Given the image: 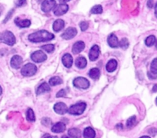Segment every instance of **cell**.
Segmentation results:
<instances>
[{"label": "cell", "mask_w": 157, "mask_h": 138, "mask_svg": "<svg viewBox=\"0 0 157 138\" xmlns=\"http://www.w3.org/2000/svg\"><path fill=\"white\" fill-rule=\"evenodd\" d=\"M61 138H71V137H69V136H66V135H64V136H62V137Z\"/></svg>", "instance_id": "45"}, {"label": "cell", "mask_w": 157, "mask_h": 138, "mask_svg": "<svg viewBox=\"0 0 157 138\" xmlns=\"http://www.w3.org/2000/svg\"><path fill=\"white\" fill-rule=\"evenodd\" d=\"M152 91L153 92H157V84H155L152 87Z\"/></svg>", "instance_id": "41"}, {"label": "cell", "mask_w": 157, "mask_h": 138, "mask_svg": "<svg viewBox=\"0 0 157 138\" xmlns=\"http://www.w3.org/2000/svg\"><path fill=\"white\" fill-rule=\"evenodd\" d=\"M26 117L27 120L30 122H34L35 120V115H34V111L31 108H28L26 112Z\"/></svg>", "instance_id": "26"}, {"label": "cell", "mask_w": 157, "mask_h": 138, "mask_svg": "<svg viewBox=\"0 0 157 138\" xmlns=\"http://www.w3.org/2000/svg\"><path fill=\"white\" fill-rule=\"evenodd\" d=\"M155 15L157 18V3L155 4Z\"/></svg>", "instance_id": "43"}, {"label": "cell", "mask_w": 157, "mask_h": 138, "mask_svg": "<svg viewBox=\"0 0 157 138\" xmlns=\"http://www.w3.org/2000/svg\"><path fill=\"white\" fill-rule=\"evenodd\" d=\"M85 48V44L84 42L82 41H78L77 42H75L72 47V52L74 53V54H77L78 53L81 52L83 49Z\"/></svg>", "instance_id": "13"}, {"label": "cell", "mask_w": 157, "mask_h": 138, "mask_svg": "<svg viewBox=\"0 0 157 138\" xmlns=\"http://www.w3.org/2000/svg\"><path fill=\"white\" fill-rule=\"evenodd\" d=\"M140 138H150V137H149V136H141Z\"/></svg>", "instance_id": "46"}, {"label": "cell", "mask_w": 157, "mask_h": 138, "mask_svg": "<svg viewBox=\"0 0 157 138\" xmlns=\"http://www.w3.org/2000/svg\"><path fill=\"white\" fill-rule=\"evenodd\" d=\"M41 49L44 50L45 51H47V53H51L54 51V44H45V45H43L41 46Z\"/></svg>", "instance_id": "31"}, {"label": "cell", "mask_w": 157, "mask_h": 138, "mask_svg": "<svg viewBox=\"0 0 157 138\" xmlns=\"http://www.w3.org/2000/svg\"><path fill=\"white\" fill-rule=\"evenodd\" d=\"M89 76L93 80L98 79L100 76V70L98 68H96V67H93V68L90 69V71H89Z\"/></svg>", "instance_id": "24"}, {"label": "cell", "mask_w": 157, "mask_h": 138, "mask_svg": "<svg viewBox=\"0 0 157 138\" xmlns=\"http://www.w3.org/2000/svg\"><path fill=\"white\" fill-rule=\"evenodd\" d=\"M99 54H100V48H99L98 45L94 44L93 46H92V48L90 50L89 58L91 61H94L98 58Z\"/></svg>", "instance_id": "11"}, {"label": "cell", "mask_w": 157, "mask_h": 138, "mask_svg": "<svg viewBox=\"0 0 157 138\" xmlns=\"http://www.w3.org/2000/svg\"><path fill=\"white\" fill-rule=\"evenodd\" d=\"M65 130H66V126L64 123H62V122L56 123L55 124L53 125L52 127H51V131L56 133H63Z\"/></svg>", "instance_id": "15"}, {"label": "cell", "mask_w": 157, "mask_h": 138, "mask_svg": "<svg viewBox=\"0 0 157 138\" xmlns=\"http://www.w3.org/2000/svg\"><path fill=\"white\" fill-rule=\"evenodd\" d=\"M153 0H148L147 6L149 8H152L153 7Z\"/></svg>", "instance_id": "38"}, {"label": "cell", "mask_w": 157, "mask_h": 138, "mask_svg": "<svg viewBox=\"0 0 157 138\" xmlns=\"http://www.w3.org/2000/svg\"><path fill=\"white\" fill-rule=\"evenodd\" d=\"M136 123V116H132V117H129V119L126 121V126L128 128H131L133 126H135V124Z\"/></svg>", "instance_id": "27"}, {"label": "cell", "mask_w": 157, "mask_h": 138, "mask_svg": "<svg viewBox=\"0 0 157 138\" xmlns=\"http://www.w3.org/2000/svg\"><path fill=\"white\" fill-rule=\"evenodd\" d=\"M69 7L67 4H59L54 8V14L56 16H61L68 11Z\"/></svg>", "instance_id": "8"}, {"label": "cell", "mask_w": 157, "mask_h": 138, "mask_svg": "<svg viewBox=\"0 0 157 138\" xmlns=\"http://www.w3.org/2000/svg\"><path fill=\"white\" fill-rule=\"evenodd\" d=\"M67 94V91H66L65 89H61L60 91H58L56 94V97H64V96Z\"/></svg>", "instance_id": "35"}, {"label": "cell", "mask_w": 157, "mask_h": 138, "mask_svg": "<svg viewBox=\"0 0 157 138\" xmlns=\"http://www.w3.org/2000/svg\"><path fill=\"white\" fill-rule=\"evenodd\" d=\"M117 67V61L115 59H110L106 64V69L108 72H113Z\"/></svg>", "instance_id": "19"}, {"label": "cell", "mask_w": 157, "mask_h": 138, "mask_svg": "<svg viewBox=\"0 0 157 138\" xmlns=\"http://www.w3.org/2000/svg\"><path fill=\"white\" fill-rule=\"evenodd\" d=\"M67 107L63 102H58L54 105V110L57 114L63 115L67 112Z\"/></svg>", "instance_id": "10"}, {"label": "cell", "mask_w": 157, "mask_h": 138, "mask_svg": "<svg viewBox=\"0 0 157 138\" xmlns=\"http://www.w3.org/2000/svg\"><path fill=\"white\" fill-rule=\"evenodd\" d=\"M148 77L150 79H155L157 78V74H155L149 71V72H148Z\"/></svg>", "instance_id": "37"}, {"label": "cell", "mask_w": 157, "mask_h": 138, "mask_svg": "<svg viewBox=\"0 0 157 138\" xmlns=\"http://www.w3.org/2000/svg\"><path fill=\"white\" fill-rule=\"evenodd\" d=\"M77 31L75 28L74 27H70V28H67L66 31H64V32L61 34V37L62 38L65 40H70L71 38H74L77 34Z\"/></svg>", "instance_id": "9"}, {"label": "cell", "mask_w": 157, "mask_h": 138, "mask_svg": "<svg viewBox=\"0 0 157 138\" xmlns=\"http://www.w3.org/2000/svg\"><path fill=\"white\" fill-rule=\"evenodd\" d=\"M103 12V8L100 5H94L90 10V13L92 14H100Z\"/></svg>", "instance_id": "29"}, {"label": "cell", "mask_w": 157, "mask_h": 138, "mask_svg": "<svg viewBox=\"0 0 157 138\" xmlns=\"http://www.w3.org/2000/svg\"><path fill=\"white\" fill-rule=\"evenodd\" d=\"M12 12H13V10H12V11H11V12H9V13H8V15H8V16L6 17V18H5V20H4V22H6L7 20H8V18H10V16H11V13H12Z\"/></svg>", "instance_id": "39"}, {"label": "cell", "mask_w": 157, "mask_h": 138, "mask_svg": "<svg viewBox=\"0 0 157 138\" xmlns=\"http://www.w3.org/2000/svg\"><path fill=\"white\" fill-rule=\"evenodd\" d=\"M2 94V87L0 86V95Z\"/></svg>", "instance_id": "44"}, {"label": "cell", "mask_w": 157, "mask_h": 138, "mask_svg": "<svg viewBox=\"0 0 157 138\" xmlns=\"http://www.w3.org/2000/svg\"><path fill=\"white\" fill-rule=\"evenodd\" d=\"M155 40L156 39H155V37L154 36V35H149V37H147V38H146L145 43H146V44L148 47H150V46L153 45V44H155Z\"/></svg>", "instance_id": "28"}, {"label": "cell", "mask_w": 157, "mask_h": 138, "mask_svg": "<svg viewBox=\"0 0 157 138\" xmlns=\"http://www.w3.org/2000/svg\"><path fill=\"white\" fill-rule=\"evenodd\" d=\"M119 46L123 49H126L129 47V41L126 38H123L121 41H119Z\"/></svg>", "instance_id": "32"}, {"label": "cell", "mask_w": 157, "mask_h": 138, "mask_svg": "<svg viewBox=\"0 0 157 138\" xmlns=\"http://www.w3.org/2000/svg\"><path fill=\"white\" fill-rule=\"evenodd\" d=\"M0 41L11 46L15 44L16 39L13 33L9 31H5L0 34Z\"/></svg>", "instance_id": "2"}, {"label": "cell", "mask_w": 157, "mask_h": 138, "mask_svg": "<svg viewBox=\"0 0 157 138\" xmlns=\"http://www.w3.org/2000/svg\"><path fill=\"white\" fill-rule=\"evenodd\" d=\"M88 26L89 24L87 21H81V22L80 23V28L82 31H86V30L87 29V28H88Z\"/></svg>", "instance_id": "33"}, {"label": "cell", "mask_w": 157, "mask_h": 138, "mask_svg": "<svg viewBox=\"0 0 157 138\" xmlns=\"http://www.w3.org/2000/svg\"><path fill=\"white\" fill-rule=\"evenodd\" d=\"M155 103H156V104H157V97H156V99H155Z\"/></svg>", "instance_id": "48"}, {"label": "cell", "mask_w": 157, "mask_h": 138, "mask_svg": "<svg viewBox=\"0 0 157 138\" xmlns=\"http://www.w3.org/2000/svg\"><path fill=\"white\" fill-rule=\"evenodd\" d=\"M64 27V21L62 19H57L53 24V30L56 32L62 30Z\"/></svg>", "instance_id": "20"}, {"label": "cell", "mask_w": 157, "mask_h": 138, "mask_svg": "<svg viewBox=\"0 0 157 138\" xmlns=\"http://www.w3.org/2000/svg\"><path fill=\"white\" fill-rule=\"evenodd\" d=\"M59 2H61V4H64V3H66V2H69V1H70V0H58Z\"/></svg>", "instance_id": "40"}, {"label": "cell", "mask_w": 157, "mask_h": 138, "mask_svg": "<svg viewBox=\"0 0 157 138\" xmlns=\"http://www.w3.org/2000/svg\"><path fill=\"white\" fill-rule=\"evenodd\" d=\"M41 123H42L44 126H48L51 124V120L50 118H47V117H44V118L41 120Z\"/></svg>", "instance_id": "34"}, {"label": "cell", "mask_w": 157, "mask_h": 138, "mask_svg": "<svg viewBox=\"0 0 157 138\" xmlns=\"http://www.w3.org/2000/svg\"><path fill=\"white\" fill-rule=\"evenodd\" d=\"M44 138H57V136H50V135H47V136H44Z\"/></svg>", "instance_id": "42"}, {"label": "cell", "mask_w": 157, "mask_h": 138, "mask_svg": "<svg viewBox=\"0 0 157 138\" xmlns=\"http://www.w3.org/2000/svg\"><path fill=\"white\" fill-rule=\"evenodd\" d=\"M83 137L84 138H94L96 136V133H95L94 130L91 127H87L83 130Z\"/></svg>", "instance_id": "22"}, {"label": "cell", "mask_w": 157, "mask_h": 138, "mask_svg": "<svg viewBox=\"0 0 157 138\" xmlns=\"http://www.w3.org/2000/svg\"><path fill=\"white\" fill-rule=\"evenodd\" d=\"M155 48H157V40H155Z\"/></svg>", "instance_id": "47"}, {"label": "cell", "mask_w": 157, "mask_h": 138, "mask_svg": "<svg viewBox=\"0 0 157 138\" xmlns=\"http://www.w3.org/2000/svg\"><path fill=\"white\" fill-rule=\"evenodd\" d=\"M51 90V88H50V86L48 85V84L46 82L42 83L39 87L37 88V90H36V94L37 95H39V94H43V93H45V92H48Z\"/></svg>", "instance_id": "18"}, {"label": "cell", "mask_w": 157, "mask_h": 138, "mask_svg": "<svg viewBox=\"0 0 157 138\" xmlns=\"http://www.w3.org/2000/svg\"><path fill=\"white\" fill-rule=\"evenodd\" d=\"M15 25L19 28H28L31 25V21L28 19H20L19 18H16L15 19Z\"/></svg>", "instance_id": "17"}, {"label": "cell", "mask_w": 157, "mask_h": 138, "mask_svg": "<svg viewBox=\"0 0 157 138\" xmlns=\"http://www.w3.org/2000/svg\"><path fill=\"white\" fill-rule=\"evenodd\" d=\"M62 63L64 67L70 68L72 66V64H73V58H72L71 54H68V53L64 54L62 57Z\"/></svg>", "instance_id": "16"}, {"label": "cell", "mask_w": 157, "mask_h": 138, "mask_svg": "<svg viewBox=\"0 0 157 138\" xmlns=\"http://www.w3.org/2000/svg\"><path fill=\"white\" fill-rule=\"evenodd\" d=\"M37 72V67L35 64H31V63H28V64H25L21 68V74H22L24 77H31L35 74Z\"/></svg>", "instance_id": "4"}, {"label": "cell", "mask_w": 157, "mask_h": 138, "mask_svg": "<svg viewBox=\"0 0 157 138\" xmlns=\"http://www.w3.org/2000/svg\"><path fill=\"white\" fill-rule=\"evenodd\" d=\"M73 84L77 88L87 89L90 87V81L87 78H85V77H78L74 79Z\"/></svg>", "instance_id": "5"}, {"label": "cell", "mask_w": 157, "mask_h": 138, "mask_svg": "<svg viewBox=\"0 0 157 138\" xmlns=\"http://www.w3.org/2000/svg\"><path fill=\"white\" fill-rule=\"evenodd\" d=\"M107 43L109 46L113 48H116L119 47V41L117 37L114 34H110L107 38Z\"/></svg>", "instance_id": "14"}, {"label": "cell", "mask_w": 157, "mask_h": 138, "mask_svg": "<svg viewBox=\"0 0 157 138\" xmlns=\"http://www.w3.org/2000/svg\"><path fill=\"white\" fill-rule=\"evenodd\" d=\"M62 83H63L62 79H61V77H57V76L51 77V78L49 80V84L51 86H57L58 85V84H62Z\"/></svg>", "instance_id": "25"}, {"label": "cell", "mask_w": 157, "mask_h": 138, "mask_svg": "<svg viewBox=\"0 0 157 138\" xmlns=\"http://www.w3.org/2000/svg\"><path fill=\"white\" fill-rule=\"evenodd\" d=\"M56 6L55 0H44L41 3V10L44 12H49Z\"/></svg>", "instance_id": "7"}, {"label": "cell", "mask_w": 157, "mask_h": 138, "mask_svg": "<svg viewBox=\"0 0 157 138\" xmlns=\"http://www.w3.org/2000/svg\"><path fill=\"white\" fill-rule=\"evenodd\" d=\"M28 38L31 42H43V41H51L54 39V34H51V32L46 30H41V31H38L29 34Z\"/></svg>", "instance_id": "1"}, {"label": "cell", "mask_w": 157, "mask_h": 138, "mask_svg": "<svg viewBox=\"0 0 157 138\" xmlns=\"http://www.w3.org/2000/svg\"><path fill=\"white\" fill-rule=\"evenodd\" d=\"M68 135L71 138H80L81 132L77 128H70L68 130Z\"/></svg>", "instance_id": "23"}, {"label": "cell", "mask_w": 157, "mask_h": 138, "mask_svg": "<svg viewBox=\"0 0 157 138\" xmlns=\"http://www.w3.org/2000/svg\"><path fill=\"white\" fill-rule=\"evenodd\" d=\"M26 2V0H18L16 2L17 6H22L23 5H25Z\"/></svg>", "instance_id": "36"}, {"label": "cell", "mask_w": 157, "mask_h": 138, "mask_svg": "<svg viewBox=\"0 0 157 138\" xmlns=\"http://www.w3.org/2000/svg\"><path fill=\"white\" fill-rule=\"evenodd\" d=\"M87 60L84 57H79L77 58L75 61V64L78 68L83 69L87 66Z\"/></svg>", "instance_id": "21"}, {"label": "cell", "mask_w": 157, "mask_h": 138, "mask_svg": "<svg viewBox=\"0 0 157 138\" xmlns=\"http://www.w3.org/2000/svg\"><path fill=\"white\" fill-rule=\"evenodd\" d=\"M150 72L153 73V74H157V58H154V59L152 60V63H151Z\"/></svg>", "instance_id": "30"}, {"label": "cell", "mask_w": 157, "mask_h": 138, "mask_svg": "<svg viewBox=\"0 0 157 138\" xmlns=\"http://www.w3.org/2000/svg\"><path fill=\"white\" fill-rule=\"evenodd\" d=\"M31 58L34 62L40 63L43 62L47 59V55L42 51H36L31 54Z\"/></svg>", "instance_id": "6"}, {"label": "cell", "mask_w": 157, "mask_h": 138, "mask_svg": "<svg viewBox=\"0 0 157 138\" xmlns=\"http://www.w3.org/2000/svg\"><path fill=\"white\" fill-rule=\"evenodd\" d=\"M86 107H87L86 103L79 102V103L75 104L74 105L70 106L67 110V112L72 115H80L84 112Z\"/></svg>", "instance_id": "3"}, {"label": "cell", "mask_w": 157, "mask_h": 138, "mask_svg": "<svg viewBox=\"0 0 157 138\" xmlns=\"http://www.w3.org/2000/svg\"><path fill=\"white\" fill-rule=\"evenodd\" d=\"M22 58L19 55H14L13 57L11 58V61H10V64L11 66L13 68L15 69H18L21 66L22 64Z\"/></svg>", "instance_id": "12"}]
</instances>
